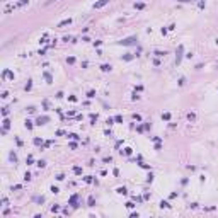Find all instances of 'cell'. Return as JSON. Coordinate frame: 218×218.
<instances>
[{
	"mask_svg": "<svg viewBox=\"0 0 218 218\" xmlns=\"http://www.w3.org/2000/svg\"><path fill=\"white\" fill-rule=\"evenodd\" d=\"M108 2H109V0H99L97 3H94V9H101V7H104Z\"/></svg>",
	"mask_w": 218,
	"mask_h": 218,
	"instance_id": "obj_1",
	"label": "cell"
}]
</instances>
